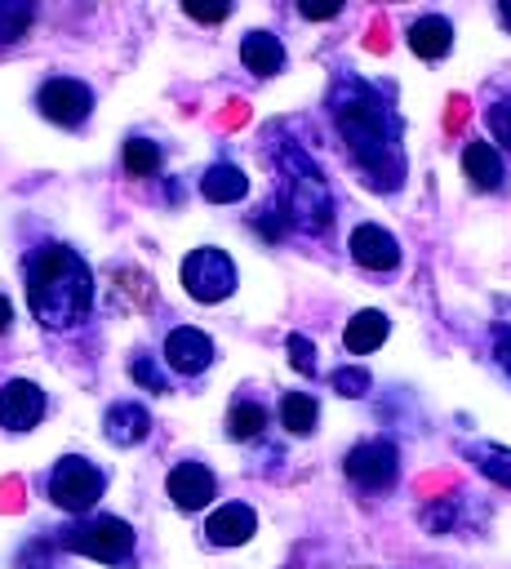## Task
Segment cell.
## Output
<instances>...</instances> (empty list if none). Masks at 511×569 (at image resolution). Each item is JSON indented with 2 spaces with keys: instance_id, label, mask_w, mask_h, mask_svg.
<instances>
[{
  "instance_id": "cell-1",
  "label": "cell",
  "mask_w": 511,
  "mask_h": 569,
  "mask_svg": "<svg viewBox=\"0 0 511 569\" xmlns=\"http://www.w3.org/2000/svg\"><path fill=\"white\" fill-rule=\"evenodd\" d=\"M329 111H333V124H338L355 169L373 187L395 191L404 182V147H400L395 107L373 84H364L355 76H338L329 89Z\"/></svg>"
},
{
  "instance_id": "cell-2",
  "label": "cell",
  "mask_w": 511,
  "mask_h": 569,
  "mask_svg": "<svg viewBox=\"0 0 511 569\" xmlns=\"http://www.w3.org/2000/svg\"><path fill=\"white\" fill-rule=\"evenodd\" d=\"M27 276V307L44 329H71L93 307V271L84 258L58 240H44L22 262Z\"/></svg>"
},
{
  "instance_id": "cell-3",
  "label": "cell",
  "mask_w": 511,
  "mask_h": 569,
  "mask_svg": "<svg viewBox=\"0 0 511 569\" xmlns=\"http://www.w3.org/2000/svg\"><path fill=\"white\" fill-rule=\"evenodd\" d=\"M271 142V160L280 164L284 173V196H280V209L289 213V227H302V231H324L329 218H333V196H329V182L324 173L315 169V160L289 142L284 133H267Z\"/></svg>"
},
{
  "instance_id": "cell-4",
  "label": "cell",
  "mask_w": 511,
  "mask_h": 569,
  "mask_svg": "<svg viewBox=\"0 0 511 569\" xmlns=\"http://www.w3.org/2000/svg\"><path fill=\"white\" fill-rule=\"evenodd\" d=\"M58 542L67 551H80L89 560H102V565H120L133 556L138 538H133V525H124L120 516H93V520H76L71 529L58 533Z\"/></svg>"
},
{
  "instance_id": "cell-5",
  "label": "cell",
  "mask_w": 511,
  "mask_h": 569,
  "mask_svg": "<svg viewBox=\"0 0 511 569\" xmlns=\"http://www.w3.org/2000/svg\"><path fill=\"white\" fill-rule=\"evenodd\" d=\"M102 493V471L89 458H58L49 471V502L62 511H89Z\"/></svg>"
},
{
  "instance_id": "cell-6",
  "label": "cell",
  "mask_w": 511,
  "mask_h": 569,
  "mask_svg": "<svg viewBox=\"0 0 511 569\" xmlns=\"http://www.w3.org/2000/svg\"><path fill=\"white\" fill-rule=\"evenodd\" d=\"M182 284L196 302H222L236 289V267L222 249L204 244V249H191L182 258Z\"/></svg>"
},
{
  "instance_id": "cell-7",
  "label": "cell",
  "mask_w": 511,
  "mask_h": 569,
  "mask_svg": "<svg viewBox=\"0 0 511 569\" xmlns=\"http://www.w3.org/2000/svg\"><path fill=\"white\" fill-rule=\"evenodd\" d=\"M36 107H40V116H44V120L76 129V124H84V120H89L93 93H89V84H80V80H71V76H53V80H44V84H40Z\"/></svg>"
},
{
  "instance_id": "cell-8",
  "label": "cell",
  "mask_w": 511,
  "mask_h": 569,
  "mask_svg": "<svg viewBox=\"0 0 511 569\" xmlns=\"http://www.w3.org/2000/svg\"><path fill=\"white\" fill-rule=\"evenodd\" d=\"M342 471L360 485V489H391L400 476V453L391 440H364L342 458Z\"/></svg>"
},
{
  "instance_id": "cell-9",
  "label": "cell",
  "mask_w": 511,
  "mask_h": 569,
  "mask_svg": "<svg viewBox=\"0 0 511 569\" xmlns=\"http://www.w3.org/2000/svg\"><path fill=\"white\" fill-rule=\"evenodd\" d=\"M44 418V391L27 378H13L0 387V422L9 431H31Z\"/></svg>"
},
{
  "instance_id": "cell-10",
  "label": "cell",
  "mask_w": 511,
  "mask_h": 569,
  "mask_svg": "<svg viewBox=\"0 0 511 569\" xmlns=\"http://www.w3.org/2000/svg\"><path fill=\"white\" fill-rule=\"evenodd\" d=\"M351 258L364 267V271H391L400 262V240L391 231H382L378 222H360L351 231Z\"/></svg>"
},
{
  "instance_id": "cell-11",
  "label": "cell",
  "mask_w": 511,
  "mask_h": 569,
  "mask_svg": "<svg viewBox=\"0 0 511 569\" xmlns=\"http://www.w3.org/2000/svg\"><path fill=\"white\" fill-rule=\"evenodd\" d=\"M213 471L204 467V462H178L173 471H169V498H173V507H182V511H200L209 498H213Z\"/></svg>"
},
{
  "instance_id": "cell-12",
  "label": "cell",
  "mask_w": 511,
  "mask_h": 569,
  "mask_svg": "<svg viewBox=\"0 0 511 569\" xmlns=\"http://www.w3.org/2000/svg\"><path fill=\"white\" fill-rule=\"evenodd\" d=\"M164 360H169V369H178V373H200V369H209V360H213V342H209L200 329L182 325V329H173V333L164 338Z\"/></svg>"
},
{
  "instance_id": "cell-13",
  "label": "cell",
  "mask_w": 511,
  "mask_h": 569,
  "mask_svg": "<svg viewBox=\"0 0 511 569\" xmlns=\"http://www.w3.org/2000/svg\"><path fill=\"white\" fill-rule=\"evenodd\" d=\"M253 529H258V516H253V507H244V502H227V507H218V511L204 520V538L218 542V547H240V542L253 538Z\"/></svg>"
},
{
  "instance_id": "cell-14",
  "label": "cell",
  "mask_w": 511,
  "mask_h": 569,
  "mask_svg": "<svg viewBox=\"0 0 511 569\" xmlns=\"http://www.w3.org/2000/svg\"><path fill=\"white\" fill-rule=\"evenodd\" d=\"M147 431H151V413H147L142 405H133V400L111 405V409H107V418H102V436H107L111 445H120V449H129V445L147 440Z\"/></svg>"
},
{
  "instance_id": "cell-15",
  "label": "cell",
  "mask_w": 511,
  "mask_h": 569,
  "mask_svg": "<svg viewBox=\"0 0 511 569\" xmlns=\"http://www.w3.org/2000/svg\"><path fill=\"white\" fill-rule=\"evenodd\" d=\"M462 169H467V178H471L480 191H498L502 178H507L502 156L493 151V142H467V147H462Z\"/></svg>"
},
{
  "instance_id": "cell-16",
  "label": "cell",
  "mask_w": 511,
  "mask_h": 569,
  "mask_svg": "<svg viewBox=\"0 0 511 569\" xmlns=\"http://www.w3.org/2000/svg\"><path fill=\"white\" fill-rule=\"evenodd\" d=\"M409 49H413L418 58H444V53L453 49V27H449V18H440V13L418 18V22L409 27Z\"/></svg>"
},
{
  "instance_id": "cell-17",
  "label": "cell",
  "mask_w": 511,
  "mask_h": 569,
  "mask_svg": "<svg viewBox=\"0 0 511 569\" xmlns=\"http://www.w3.org/2000/svg\"><path fill=\"white\" fill-rule=\"evenodd\" d=\"M244 191H249L244 169H240V164H227V160L209 164V169H204V178H200V196H204V200H213V204H231V200H240Z\"/></svg>"
},
{
  "instance_id": "cell-18",
  "label": "cell",
  "mask_w": 511,
  "mask_h": 569,
  "mask_svg": "<svg viewBox=\"0 0 511 569\" xmlns=\"http://www.w3.org/2000/svg\"><path fill=\"white\" fill-rule=\"evenodd\" d=\"M240 58H244V67L253 76H275L284 67V49H280V40L271 31H249L240 40Z\"/></svg>"
},
{
  "instance_id": "cell-19",
  "label": "cell",
  "mask_w": 511,
  "mask_h": 569,
  "mask_svg": "<svg viewBox=\"0 0 511 569\" xmlns=\"http://www.w3.org/2000/svg\"><path fill=\"white\" fill-rule=\"evenodd\" d=\"M387 316L382 311H355L351 320H347V333H342V347L347 351H355V356H364V351H373V347H382V338H387Z\"/></svg>"
},
{
  "instance_id": "cell-20",
  "label": "cell",
  "mask_w": 511,
  "mask_h": 569,
  "mask_svg": "<svg viewBox=\"0 0 511 569\" xmlns=\"http://www.w3.org/2000/svg\"><path fill=\"white\" fill-rule=\"evenodd\" d=\"M462 453L475 462L480 476H489V480H498V485L511 489V449L507 445H467Z\"/></svg>"
},
{
  "instance_id": "cell-21",
  "label": "cell",
  "mask_w": 511,
  "mask_h": 569,
  "mask_svg": "<svg viewBox=\"0 0 511 569\" xmlns=\"http://www.w3.org/2000/svg\"><path fill=\"white\" fill-rule=\"evenodd\" d=\"M315 418H320V409H315V400H311L307 391H289V396L280 400V422H284L293 436L315 431Z\"/></svg>"
},
{
  "instance_id": "cell-22",
  "label": "cell",
  "mask_w": 511,
  "mask_h": 569,
  "mask_svg": "<svg viewBox=\"0 0 511 569\" xmlns=\"http://www.w3.org/2000/svg\"><path fill=\"white\" fill-rule=\"evenodd\" d=\"M267 427V409L253 405V400H236L231 413H227V436L231 440H253L258 431Z\"/></svg>"
},
{
  "instance_id": "cell-23",
  "label": "cell",
  "mask_w": 511,
  "mask_h": 569,
  "mask_svg": "<svg viewBox=\"0 0 511 569\" xmlns=\"http://www.w3.org/2000/svg\"><path fill=\"white\" fill-rule=\"evenodd\" d=\"M160 169V147L151 138H129L124 142V173L129 178H147Z\"/></svg>"
},
{
  "instance_id": "cell-24",
  "label": "cell",
  "mask_w": 511,
  "mask_h": 569,
  "mask_svg": "<svg viewBox=\"0 0 511 569\" xmlns=\"http://www.w3.org/2000/svg\"><path fill=\"white\" fill-rule=\"evenodd\" d=\"M31 18H36V9H31V4H22V0L0 4V44H13L18 36H27Z\"/></svg>"
},
{
  "instance_id": "cell-25",
  "label": "cell",
  "mask_w": 511,
  "mask_h": 569,
  "mask_svg": "<svg viewBox=\"0 0 511 569\" xmlns=\"http://www.w3.org/2000/svg\"><path fill=\"white\" fill-rule=\"evenodd\" d=\"M369 382H373V378H369L364 369H355V365H342V369L333 373V391H338V396H351V400H360V396L369 391Z\"/></svg>"
},
{
  "instance_id": "cell-26",
  "label": "cell",
  "mask_w": 511,
  "mask_h": 569,
  "mask_svg": "<svg viewBox=\"0 0 511 569\" xmlns=\"http://www.w3.org/2000/svg\"><path fill=\"white\" fill-rule=\"evenodd\" d=\"M289 365L298 373H315V342L307 333H289Z\"/></svg>"
},
{
  "instance_id": "cell-27",
  "label": "cell",
  "mask_w": 511,
  "mask_h": 569,
  "mask_svg": "<svg viewBox=\"0 0 511 569\" xmlns=\"http://www.w3.org/2000/svg\"><path fill=\"white\" fill-rule=\"evenodd\" d=\"M129 378L142 382L147 391H169V382H164V373L151 365V356H133V360H129Z\"/></svg>"
},
{
  "instance_id": "cell-28",
  "label": "cell",
  "mask_w": 511,
  "mask_h": 569,
  "mask_svg": "<svg viewBox=\"0 0 511 569\" xmlns=\"http://www.w3.org/2000/svg\"><path fill=\"white\" fill-rule=\"evenodd\" d=\"M489 133H493V142L511 147V98H498L489 107Z\"/></svg>"
},
{
  "instance_id": "cell-29",
  "label": "cell",
  "mask_w": 511,
  "mask_h": 569,
  "mask_svg": "<svg viewBox=\"0 0 511 569\" xmlns=\"http://www.w3.org/2000/svg\"><path fill=\"white\" fill-rule=\"evenodd\" d=\"M253 227H258V236L262 240H280L284 231H289V213L275 204V209H262L258 218H253Z\"/></svg>"
},
{
  "instance_id": "cell-30",
  "label": "cell",
  "mask_w": 511,
  "mask_h": 569,
  "mask_svg": "<svg viewBox=\"0 0 511 569\" xmlns=\"http://www.w3.org/2000/svg\"><path fill=\"white\" fill-rule=\"evenodd\" d=\"M182 9H187V18H196V22H222V18L231 13V4H200V0H187Z\"/></svg>"
},
{
  "instance_id": "cell-31",
  "label": "cell",
  "mask_w": 511,
  "mask_h": 569,
  "mask_svg": "<svg viewBox=\"0 0 511 569\" xmlns=\"http://www.w3.org/2000/svg\"><path fill=\"white\" fill-rule=\"evenodd\" d=\"M493 356H498V365L511 373V329H498V333H493Z\"/></svg>"
},
{
  "instance_id": "cell-32",
  "label": "cell",
  "mask_w": 511,
  "mask_h": 569,
  "mask_svg": "<svg viewBox=\"0 0 511 569\" xmlns=\"http://www.w3.org/2000/svg\"><path fill=\"white\" fill-rule=\"evenodd\" d=\"M298 13H302V18H333L338 4H298Z\"/></svg>"
},
{
  "instance_id": "cell-33",
  "label": "cell",
  "mask_w": 511,
  "mask_h": 569,
  "mask_svg": "<svg viewBox=\"0 0 511 569\" xmlns=\"http://www.w3.org/2000/svg\"><path fill=\"white\" fill-rule=\"evenodd\" d=\"M9 325H13V302H9L4 293H0V333H4Z\"/></svg>"
},
{
  "instance_id": "cell-34",
  "label": "cell",
  "mask_w": 511,
  "mask_h": 569,
  "mask_svg": "<svg viewBox=\"0 0 511 569\" xmlns=\"http://www.w3.org/2000/svg\"><path fill=\"white\" fill-rule=\"evenodd\" d=\"M498 13H502V22L511 27V0H502V4H498Z\"/></svg>"
}]
</instances>
